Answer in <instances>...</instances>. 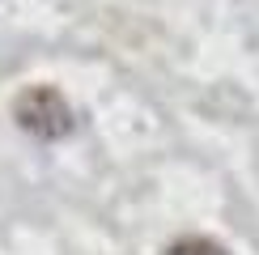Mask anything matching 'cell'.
<instances>
[{
    "mask_svg": "<svg viewBox=\"0 0 259 255\" xmlns=\"http://www.w3.org/2000/svg\"><path fill=\"white\" fill-rule=\"evenodd\" d=\"M13 119L21 132L38 136V141H64L77 128V115H72L68 98L56 90V85H30L13 98Z\"/></svg>",
    "mask_w": 259,
    "mask_h": 255,
    "instance_id": "cell-1",
    "label": "cell"
},
{
    "mask_svg": "<svg viewBox=\"0 0 259 255\" xmlns=\"http://www.w3.org/2000/svg\"><path fill=\"white\" fill-rule=\"evenodd\" d=\"M161 255H230L221 247L217 238H200V234H191V238H179V242H170Z\"/></svg>",
    "mask_w": 259,
    "mask_h": 255,
    "instance_id": "cell-2",
    "label": "cell"
}]
</instances>
